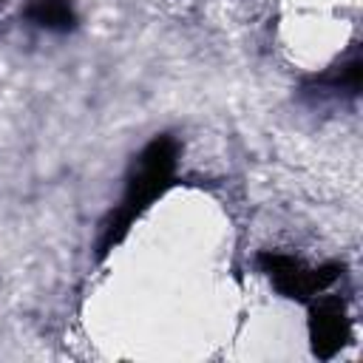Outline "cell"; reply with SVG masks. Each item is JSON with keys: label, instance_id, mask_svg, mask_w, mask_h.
<instances>
[{"label": "cell", "instance_id": "cell-1", "mask_svg": "<svg viewBox=\"0 0 363 363\" xmlns=\"http://www.w3.org/2000/svg\"><path fill=\"white\" fill-rule=\"evenodd\" d=\"M179 164V142L170 133L153 136L130 162L125 176V190L119 204L108 213V218L99 224L96 238V258H105L130 230V224L156 201L162 199L173 179Z\"/></svg>", "mask_w": 363, "mask_h": 363}, {"label": "cell", "instance_id": "cell-2", "mask_svg": "<svg viewBox=\"0 0 363 363\" xmlns=\"http://www.w3.org/2000/svg\"><path fill=\"white\" fill-rule=\"evenodd\" d=\"M258 267L269 278V284L292 301H309L320 292H326L343 272L340 264H320V267H306L301 258L278 252V250H264L258 252Z\"/></svg>", "mask_w": 363, "mask_h": 363}, {"label": "cell", "instance_id": "cell-3", "mask_svg": "<svg viewBox=\"0 0 363 363\" xmlns=\"http://www.w3.org/2000/svg\"><path fill=\"white\" fill-rule=\"evenodd\" d=\"M352 340V320L340 301L323 298L309 306V343L320 360L335 357Z\"/></svg>", "mask_w": 363, "mask_h": 363}, {"label": "cell", "instance_id": "cell-4", "mask_svg": "<svg viewBox=\"0 0 363 363\" xmlns=\"http://www.w3.org/2000/svg\"><path fill=\"white\" fill-rule=\"evenodd\" d=\"M23 17L37 28H45L54 34L74 31L77 26V11L71 0H28L23 9Z\"/></svg>", "mask_w": 363, "mask_h": 363}, {"label": "cell", "instance_id": "cell-5", "mask_svg": "<svg viewBox=\"0 0 363 363\" xmlns=\"http://www.w3.org/2000/svg\"><path fill=\"white\" fill-rule=\"evenodd\" d=\"M360 74H363V60H360V51H352L349 60H343L340 65H335L329 74L318 77L315 82L326 91H335V94H349V96H357L360 94Z\"/></svg>", "mask_w": 363, "mask_h": 363}]
</instances>
